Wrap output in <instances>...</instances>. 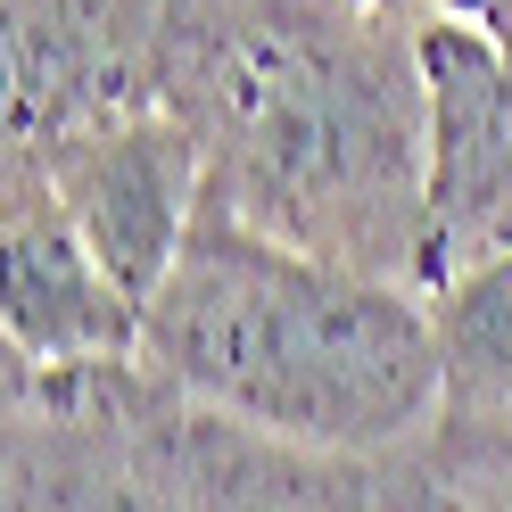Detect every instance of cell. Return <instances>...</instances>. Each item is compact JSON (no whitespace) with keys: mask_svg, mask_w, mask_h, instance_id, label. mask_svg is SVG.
Instances as JSON below:
<instances>
[{"mask_svg":"<svg viewBox=\"0 0 512 512\" xmlns=\"http://www.w3.org/2000/svg\"><path fill=\"white\" fill-rule=\"evenodd\" d=\"M58 199L83 223L91 256L108 265V281L149 314V298L166 290L174 256L190 240V223L207 207V141L190 133V116L174 100H149V108H124L100 124H75L42 149Z\"/></svg>","mask_w":512,"mask_h":512,"instance_id":"4","label":"cell"},{"mask_svg":"<svg viewBox=\"0 0 512 512\" xmlns=\"http://www.w3.org/2000/svg\"><path fill=\"white\" fill-rule=\"evenodd\" d=\"M141 356L199 405L314 455H405L446 405L430 298L405 273L273 240L215 190L141 314Z\"/></svg>","mask_w":512,"mask_h":512,"instance_id":"2","label":"cell"},{"mask_svg":"<svg viewBox=\"0 0 512 512\" xmlns=\"http://www.w3.org/2000/svg\"><path fill=\"white\" fill-rule=\"evenodd\" d=\"M422 248L413 290H438L463 265L512 248V58L479 17L422 9Z\"/></svg>","mask_w":512,"mask_h":512,"instance_id":"3","label":"cell"},{"mask_svg":"<svg viewBox=\"0 0 512 512\" xmlns=\"http://www.w3.org/2000/svg\"><path fill=\"white\" fill-rule=\"evenodd\" d=\"M430 298V331H438V372H446V405L455 422H504L512 413V248L463 265L455 281H438Z\"/></svg>","mask_w":512,"mask_h":512,"instance_id":"7","label":"cell"},{"mask_svg":"<svg viewBox=\"0 0 512 512\" xmlns=\"http://www.w3.org/2000/svg\"><path fill=\"white\" fill-rule=\"evenodd\" d=\"M166 100L256 232L405 273L422 248V0H174Z\"/></svg>","mask_w":512,"mask_h":512,"instance_id":"1","label":"cell"},{"mask_svg":"<svg viewBox=\"0 0 512 512\" xmlns=\"http://www.w3.org/2000/svg\"><path fill=\"white\" fill-rule=\"evenodd\" d=\"M0 232H9V298H0L9 364H83V356L141 347V306L108 281V265L83 240V223L58 199L50 166L25 149H9Z\"/></svg>","mask_w":512,"mask_h":512,"instance_id":"6","label":"cell"},{"mask_svg":"<svg viewBox=\"0 0 512 512\" xmlns=\"http://www.w3.org/2000/svg\"><path fill=\"white\" fill-rule=\"evenodd\" d=\"M174 0H9V149L166 100Z\"/></svg>","mask_w":512,"mask_h":512,"instance_id":"5","label":"cell"}]
</instances>
